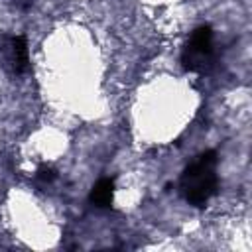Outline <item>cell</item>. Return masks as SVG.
I'll return each mask as SVG.
<instances>
[{
    "instance_id": "obj_2",
    "label": "cell",
    "mask_w": 252,
    "mask_h": 252,
    "mask_svg": "<svg viewBox=\"0 0 252 252\" xmlns=\"http://www.w3.org/2000/svg\"><path fill=\"white\" fill-rule=\"evenodd\" d=\"M211 51H213V33L209 28H201L191 35L183 61L189 69H199L205 63V59H209Z\"/></svg>"
},
{
    "instance_id": "obj_1",
    "label": "cell",
    "mask_w": 252,
    "mask_h": 252,
    "mask_svg": "<svg viewBox=\"0 0 252 252\" xmlns=\"http://www.w3.org/2000/svg\"><path fill=\"white\" fill-rule=\"evenodd\" d=\"M217 158L213 152L203 154L199 159L191 163L187 173L183 175V191L187 199L195 205H203L217 189V173H215Z\"/></svg>"
},
{
    "instance_id": "obj_3",
    "label": "cell",
    "mask_w": 252,
    "mask_h": 252,
    "mask_svg": "<svg viewBox=\"0 0 252 252\" xmlns=\"http://www.w3.org/2000/svg\"><path fill=\"white\" fill-rule=\"evenodd\" d=\"M114 197V181L112 179H100L96 183V187L93 189V201L98 207H106L112 203Z\"/></svg>"
}]
</instances>
